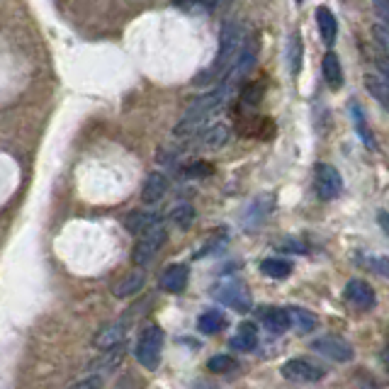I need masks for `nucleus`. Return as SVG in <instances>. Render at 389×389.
<instances>
[{"label": "nucleus", "mask_w": 389, "mask_h": 389, "mask_svg": "<svg viewBox=\"0 0 389 389\" xmlns=\"http://www.w3.org/2000/svg\"><path fill=\"white\" fill-rule=\"evenodd\" d=\"M324 367L314 365L306 358H292L282 365V377L290 379V382H301V384H311L324 379Z\"/></svg>", "instance_id": "1a4fd4ad"}, {"label": "nucleus", "mask_w": 389, "mask_h": 389, "mask_svg": "<svg viewBox=\"0 0 389 389\" xmlns=\"http://www.w3.org/2000/svg\"><path fill=\"white\" fill-rule=\"evenodd\" d=\"M214 297L222 304L231 306L236 311H248L251 309V292L241 280H222L214 287Z\"/></svg>", "instance_id": "0eeeda50"}, {"label": "nucleus", "mask_w": 389, "mask_h": 389, "mask_svg": "<svg viewBox=\"0 0 389 389\" xmlns=\"http://www.w3.org/2000/svg\"><path fill=\"white\" fill-rule=\"evenodd\" d=\"M224 326H226V316H224L219 309H207L197 319V329H199V333H204V336L219 333Z\"/></svg>", "instance_id": "b1692460"}, {"label": "nucleus", "mask_w": 389, "mask_h": 389, "mask_svg": "<svg viewBox=\"0 0 389 389\" xmlns=\"http://www.w3.org/2000/svg\"><path fill=\"white\" fill-rule=\"evenodd\" d=\"M168 192V178L163 173H149L141 188V202L144 204H156L158 199H163V194Z\"/></svg>", "instance_id": "9b49d317"}, {"label": "nucleus", "mask_w": 389, "mask_h": 389, "mask_svg": "<svg viewBox=\"0 0 389 389\" xmlns=\"http://www.w3.org/2000/svg\"><path fill=\"white\" fill-rule=\"evenodd\" d=\"M270 209H272V197H270V194H263V197H258L256 202L248 207L246 217H243V224H246V229L260 226L263 219L270 214Z\"/></svg>", "instance_id": "412c9836"}, {"label": "nucleus", "mask_w": 389, "mask_h": 389, "mask_svg": "<svg viewBox=\"0 0 389 389\" xmlns=\"http://www.w3.org/2000/svg\"><path fill=\"white\" fill-rule=\"evenodd\" d=\"M165 238H168V231H165L163 224H156V226L146 229L144 233H139V241H136L134 253H131V260L141 267L149 265L156 253L160 251V246L165 243Z\"/></svg>", "instance_id": "39448f33"}, {"label": "nucleus", "mask_w": 389, "mask_h": 389, "mask_svg": "<svg viewBox=\"0 0 389 389\" xmlns=\"http://www.w3.org/2000/svg\"><path fill=\"white\" fill-rule=\"evenodd\" d=\"M260 272L272 277V280H285L292 272V263L285 260V258H265V260L260 263Z\"/></svg>", "instance_id": "a878e982"}, {"label": "nucleus", "mask_w": 389, "mask_h": 389, "mask_svg": "<svg viewBox=\"0 0 389 389\" xmlns=\"http://www.w3.org/2000/svg\"><path fill=\"white\" fill-rule=\"evenodd\" d=\"M311 350H316V353L324 355V358L333 360V363H350V360L355 358L353 345L340 338V336H321V338H314Z\"/></svg>", "instance_id": "6e6552de"}, {"label": "nucleus", "mask_w": 389, "mask_h": 389, "mask_svg": "<svg viewBox=\"0 0 389 389\" xmlns=\"http://www.w3.org/2000/svg\"><path fill=\"white\" fill-rule=\"evenodd\" d=\"M260 97H263V83H251L246 88V92H243V105L253 107Z\"/></svg>", "instance_id": "2f4dec72"}, {"label": "nucleus", "mask_w": 389, "mask_h": 389, "mask_svg": "<svg viewBox=\"0 0 389 389\" xmlns=\"http://www.w3.org/2000/svg\"><path fill=\"white\" fill-rule=\"evenodd\" d=\"M287 314H290V326H295L299 333H309V331H314V326H316L314 311L304 309V306H290Z\"/></svg>", "instance_id": "5701e85b"}, {"label": "nucleus", "mask_w": 389, "mask_h": 389, "mask_svg": "<svg viewBox=\"0 0 389 389\" xmlns=\"http://www.w3.org/2000/svg\"><path fill=\"white\" fill-rule=\"evenodd\" d=\"M372 8L377 13V17L382 19L384 29L389 32V0H372Z\"/></svg>", "instance_id": "473e14b6"}, {"label": "nucleus", "mask_w": 389, "mask_h": 389, "mask_svg": "<svg viewBox=\"0 0 389 389\" xmlns=\"http://www.w3.org/2000/svg\"><path fill=\"white\" fill-rule=\"evenodd\" d=\"M144 287V272H129V275H124L119 282L115 285V297H119V299H124V297H131L136 295V292Z\"/></svg>", "instance_id": "393cba45"}, {"label": "nucleus", "mask_w": 389, "mask_h": 389, "mask_svg": "<svg viewBox=\"0 0 389 389\" xmlns=\"http://www.w3.org/2000/svg\"><path fill=\"white\" fill-rule=\"evenodd\" d=\"M233 367H236V360H233L231 355H214L207 363L209 372H229V370H233Z\"/></svg>", "instance_id": "c756f323"}, {"label": "nucleus", "mask_w": 389, "mask_h": 389, "mask_svg": "<svg viewBox=\"0 0 389 389\" xmlns=\"http://www.w3.org/2000/svg\"><path fill=\"white\" fill-rule=\"evenodd\" d=\"M224 0H199V5H202L204 10H214V8H219Z\"/></svg>", "instance_id": "c9c22d12"}, {"label": "nucleus", "mask_w": 389, "mask_h": 389, "mask_svg": "<svg viewBox=\"0 0 389 389\" xmlns=\"http://www.w3.org/2000/svg\"><path fill=\"white\" fill-rule=\"evenodd\" d=\"M122 358H124V345H112V348H105L102 350V355L97 360H92L90 363V372L100 374V372H110V370H115L117 365L122 363Z\"/></svg>", "instance_id": "a211bd4d"}, {"label": "nucleus", "mask_w": 389, "mask_h": 389, "mask_svg": "<svg viewBox=\"0 0 389 389\" xmlns=\"http://www.w3.org/2000/svg\"><path fill=\"white\" fill-rule=\"evenodd\" d=\"M260 321L270 333H285L290 329V314H287V309H280V306L260 309Z\"/></svg>", "instance_id": "dca6fc26"}, {"label": "nucleus", "mask_w": 389, "mask_h": 389, "mask_svg": "<svg viewBox=\"0 0 389 389\" xmlns=\"http://www.w3.org/2000/svg\"><path fill=\"white\" fill-rule=\"evenodd\" d=\"M301 51H304V44H301V34L292 32L290 42H287V61H290L292 76H299L301 71Z\"/></svg>", "instance_id": "bb28decb"}, {"label": "nucleus", "mask_w": 389, "mask_h": 389, "mask_svg": "<svg viewBox=\"0 0 389 389\" xmlns=\"http://www.w3.org/2000/svg\"><path fill=\"white\" fill-rule=\"evenodd\" d=\"M350 117H353V126H355V131H358L360 139H363V144L367 146L370 151L377 149V141H374L372 131H370V126H367V119H365V112L358 102H350Z\"/></svg>", "instance_id": "4be33fe9"}, {"label": "nucleus", "mask_w": 389, "mask_h": 389, "mask_svg": "<svg viewBox=\"0 0 389 389\" xmlns=\"http://www.w3.org/2000/svg\"><path fill=\"white\" fill-rule=\"evenodd\" d=\"M231 348L233 350H241V353H248V350H253L258 345V331H256V324H251V321H246V324L238 326V331L231 336Z\"/></svg>", "instance_id": "6ab92c4d"}, {"label": "nucleus", "mask_w": 389, "mask_h": 389, "mask_svg": "<svg viewBox=\"0 0 389 389\" xmlns=\"http://www.w3.org/2000/svg\"><path fill=\"white\" fill-rule=\"evenodd\" d=\"M382 363H384V367H387V372H389V345L382 350Z\"/></svg>", "instance_id": "e433bc0d"}, {"label": "nucleus", "mask_w": 389, "mask_h": 389, "mask_svg": "<svg viewBox=\"0 0 389 389\" xmlns=\"http://www.w3.org/2000/svg\"><path fill=\"white\" fill-rule=\"evenodd\" d=\"M360 263L389 280V256H360Z\"/></svg>", "instance_id": "c85d7f7f"}, {"label": "nucleus", "mask_w": 389, "mask_h": 389, "mask_svg": "<svg viewBox=\"0 0 389 389\" xmlns=\"http://www.w3.org/2000/svg\"><path fill=\"white\" fill-rule=\"evenodd\" d=\"M314 192L319 199L331 202L343 192V175L329 163H319L314 168Z\"/></svg>", "instance_id": "423d86ee"}, {"label": "nucleus", "mask_w": 389, "mask_h": 389, "mask_svg": "<svg viewBox=\"0 0 389 389\" xmlns=\"http://www.w3.org/2000/svg\"><path fill=\"white\" fill-rule=\"evenodd\" d=\"M316 24H319L321 39H324L326 47H333L336 39H338V19H336V15L326 5L316 8Z\"/></svg>", "instance_id": "4468645a"}, {"label": "nucleus", "mask_w": 389, "mask_h": 389, "mask_svg": "<svg viewBox=\"0 0 389 389\" xmlns=\"http://www.w3.org/2000/svg\"><path fill=\"white\" fill-rule=\"evenodd\" d=\"M226 100H229V92L224 90L222 85H217L214 90L199 95L197 100H192L188 110H185L183 119H180L178 126H175V136L185 139V136H192V134H197L199 129H204L207 122L222 110V105Z\"/></svg>", "instance_id": "f03ea898"}, {"label": "nucleus", "mask_w": 389, "mask_h": 389, "mask_svg": "<svg viewBox=\"0 0 389 389\" xmlns=\"http://www.w3.org/2000/svg\"><path fill=\"white\" fill-rule=\"evenodd\" d=\"M188 277H190L188 265H183V263H175V265H168L163 270V275H160V287H163L165 292H173V295H178V292H183L185 285H188Z\"/></svg>", "instance_id": "f8f14e48"}, {"label": "nucleus", "mask_w": 389, "mask_h": 389, "mask_svg": "<svg viewBox=\"0 0 389 389\" xmlns=\"http://www.w3.org/2000/svg\"><path fill=\"white\" fill-rule=\"evenodd\" d=\"M170 222L178 229H188L194 222V207L192 204H178V207L170 212Z\"/></svg>", "instance_id": "cd10ccee"}, {"label": "nucleus", "mask_w": 389, "mask_h": 389, "mask_svg": "<svg viewBox=\"0 0 389 389\" xmlns=\"http://www.w3.org/2000/svg\"><path fill=\"white\" fill-rule=\"evenodd\" d=\"M160 353H163V329L158 324H149L136 340L134 358L146 370H156L160 363Z\"/></svg>", "instance_id": "20e7f679"}, {"label": "nucleus", "mask_w": 389, "mask_h": 389, "mask_svg": "<svg viewBox=\"0 0 389 389\" xmlns=\"http://www.w3.org/2000/svg\"><path fill=\"white\" fill-rule=\"evenodd\" d=\"M256 58H258V39L251 34V37L243 39L241 49H238L236 58H233V63H231V68L224 73V78L219 81V85L231 95V92L243 83V78L248 76V71L256 66Z\"/></svg>", "instance_id": "7ed1b4c3"}, {"label": "nucleus", "mask_w": 389, "mask_h": 389, "mask_svg": "<svg viewBox=\"0 0 389 389\" xmlns=\"http://www.w3.org/2000/svg\"><path fill=\"white\" fill-rule=\"evenodd\" d=\"M243 39H246V34H243V27L238 22H233V19H229V22L222 24V34H219V49H217V56H214L212 66L204 68L202 73H199L197 78H194V83L197 85H207V83H214V81H222L224 73L231 68L233 58H236L238 49H241Z\"/></svg>", "instance_id": "f257e3e1"}, {"label": "nucleus", "mask_w": 389, "mask_h": 389, "mask_svg": "<svg viewBox=\"0 0 389 389\" xmlns=\"http://www.w3.org/2000/svg\"><path fill=\"white\" fill-rule=\"evenodd\" d=\"M345 301H348L350 306H355V309L367 311L374 306L377 297H374V290L365 280H350L348 285H345Z\"/></svg>", "instance_id": "9d476101"}, {"label": "nucleus", "mask_w": 389, "mask_h": 389, "mask_svg": "<svg viewBox=\"0 0 389 389\" xmlns=\"http://www.w3.org/2000/svg\"><path fill=\"white\" fill-rule=\"evenodd\" d=\"M297 3H304V0H297Z\"/></svg>", "instance_id": "4c0bfd02"}, {"label": "nucleus", "mask_w": 389, "mask_h": 389, "mask_svg": "<svg viewBox=\"0 0 389 389\" xmlns=\"http://www.w3.org/2000/svg\"><path fill=\"white\" fill-rule=\"evenodd\" d=\"M156 224H160V214L158 212H151V209H146V212H131L124 217V229L129 233H144L146 229L156 226Z\"/></svg>", "instance_id": "2eb2a0df"}, {"label": "nucleus", "mask_w": 389, "mask_h": 389, "mask_svg": "<svg viewBox=\"0 0 389 389\" xmlns=\"http://www.w3.org/2000/svg\"><path fill=\"white\" fill-rule=\"evenodd\" d=\"M229 141V126L224 122H214V124L204 126L202 134H199V144L204 149H222Z\"/></svg>", "instance_id": "aec40b11"}, {"label": "nucleus", "mask_w": 389, "mask_h": 389, "mask_svg": "<svg viewBox=\"0 0 389 389\" xmlns=\"http://www.w3.org/2000/svg\"><path fill=\"white\" fill-rule=\"evenodd\" d=\"M68 389H102V379H100V374H90V377L71 384Z\"/></svg>", "instance_id": "72a5a7b5"}, {"label": "nucleus", "mask_w": 389, "mask_h": 389, "mask_svg": "<svg viewBox=\"0 0 389 389\" xmlns=\"http://www.w3.org/2000/svg\"><path fill=\"white\" fill-rule=\"evenodd\" d=\"M212 173V165L209 163H204V160H197V163H190V165H185L183 170H180V175L183 178H204V175H209Z\"/></svg>", "instance_id": "7c9ffc66"}, {"label": "nucleus", "mask_w": 389, "mask_h": 389, "mask_svg": "<svg viewBox=\"0 0 389 389\" xmlns=\"http://www.w3.org/2000/svg\"><path fill=\"white\" fill-rule=\"evenodd\" d=\"M377 68H379V76H382V81L389 85V58H377Z\"/></svg>", "instance_id": "f704fd0d"}, {"label": "nucleus", "mask_w": 389, "mask_h": 389, "mask_svg": "<svg viewBox=\"0 0 389 389\" xmlns=\"http://www.w3.org/2000/svg\"><path fill=\"white\" fill-rule=\"evenodd\" d=\"M321 71H324V81L329 83V88L338 90L343 85V66H340V58L336 51H326L324 61H321Z\"/></svg>", "instance_id": "f3484780"}, {"label": "nucleus", "mask_w": 389, "mask_h": 389, "mask_svg": "<svg viewBox=\"0 0 389 389\" xmlns=\"http://www.w3.org/2000/svg\"><path fill=\"white\" fill-rule=\"evenodd\" d=\"M126 326H129V321L126 319H119V321H112V324L102 326L100 333L95 336V345L97 348H112V345H119L122 338H124L126 333Z\"/></svg>", "instance_id": "ddd939ff"}]
</instances>
